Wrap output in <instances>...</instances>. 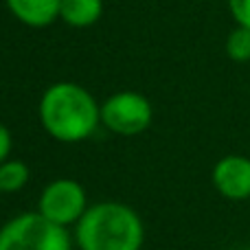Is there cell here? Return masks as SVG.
<instances>
[{"label":"cell","instance_id":"cell-1","mask_svg":"<svg viewBox=\"0 0 250 250\" xmlns=\"http://www.w3.org/2000/svg\"><path fill=\"white\" fill-rule=\"evenodd\" d=\"M40 123L44 132L60 143H82L101 123V105L83 86L57 82L40 99Z\"/></svg>","mask_w":250,"mask_h":250},{"label":"cell","instance_id":"cell-2","mask_svg":"<svg viewBox=\"0 0 250 250\" xmlns=\"http://www.w3.org/2000/svg\"><path fill=\"white\" fill-rule=\"evenodd\" d=\"M145 226L132 207L121 202H99L88 207L75 224L79 250H141Z\"/></svg>","mask_w":250,"mask_h":250},{"label":"cell","instance_id":"cell-3","mask_svg":"<svg viewBox=\"0 0 250 250\" xmlns=\"http://www.w3.org/2000/svg\"><path fill=\"white\" fill-rule=\"evenodd\" d=\"M0 250H73V246L64 226L35 211L20 213L0 226Z\"/></svg>","mask_w":250,"mask_h":250},{"label":"cell","instance_id":"cell-4","mask_svg":"<svg viewBox=\"0 0 250 250\" xmlns=\"http://www.w3.org/2000/svg\"><path fill=\"white\" fill-rule=\"evenodd\" d=\"M88 211V195L82 182L73 178H55L42 189L38 200V213L48 222L68 229L77 224Z\"/></svg>","mask_w":250,"mask_h":250},{"label":"cell","instance_id":"cell-5","mask_svg":"<svg viewBox=\"0 0 250 250\" xmlns=\"http://www.w3.org/2000/svg\"><path fill=\"white\" fill-rule=\"evenodd\" d=\"M154 119V108L149 99L141 92L121 90L104 101L101 105V123L105 129L121 136H136L145 132Z\"/></svg>","mask_w":250,"mask_h":250},{"label":"cell","instance_id":"cell-6","mask_svg":"<svg viewBox=\"0 0 250 250\" xmlns=\"http://www.w3.org/2000/svg\"><path fill=\"white\" fill-rule=\"evenodd\" d=\"M213 185L226 200H250V158L242 154H229L220 158L213 167Z\"/></svg>","mask_w":250,"mask_h":250},{"label":"cell","instance_id":"cell-7","mask_svg":"<svg viewBox=\"0 0 250 250\" xmlns=\"http://www.w3.org/2000/svg\"><path fill=\"white\" fill-rule=\"evenodd\" d=\"M18 22L31 29H44L60 20L62 0H4Z\"/></svg>","mask_w":250,"mask_h":250},{"label":"cell","instance_id":"cell-8","mask_svg":"<svg viewBox=\"0 0 250 250\" xmlns=\"http://www.w3.org/2000/svg\"><path fill=\"white\" fill-rule=\"evenodd\" d=\"M104 16V0H62L60 20L68 26L86 29L99 22Z\"/></svg>","mask_w":250,"mask_h":250},{"label":"cell","instance_id":"cell-9","mask_svg":"<svg viewBox=\"0 0 250 250\" xmlns=\"http://www.w3.org/2000/svg\"><path fill=\"white\" fill-rule=\"evenodd\" d=\"M31 169L24 160L7 158L0 163V193H16L29 182Z\"/></svg>","mask_w":250,"mask_h":250},{"label":"cell","instance_id":"cell-10","mask_svg":"<svg viewBox=\"0 0 250 250\" xmlns=\"http://www.w3.org/2000/svg\"><path fill=\"white\" fill-rule=\"evenodd\" d=\"M226 55L233 62H250V29H244V26H237L229 33L226 38Z\"/></svg>","mask_w":250,"mask_h":250},{"label":"cell","instance_id":"cell-11","mask_svg":"<svg viewBox=\"0 0 250 250\" xmlns=\"http://www.w3.org/2000/svg\"><path fill=\"white\" fill-rule=\"evenodd\" d=\"M229 9L237 26L250 29V0H229Z\"/></svg>","mask_w":250,"mask_h":250},{"label":"cell","instance_id":"cell-12","mask_svg":"<svg viewBox=\"0 0 250 250\" xmlns=\"http://www.w3.org/2000/svg\"><path fill=\"white\" fill-rule=\"evenodd\" d=\"M11 147H13V136L9 132V127L4 123H0V163L11 156Z\"/></svg>","mask_w":250,"mask_h":250}]
</instances>
